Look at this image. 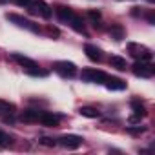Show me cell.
Returning <instances> with one entry per match:
<instances>
[{
	"instance_id": "obj_19",
	"label": "cell",
	"mask_w": 155,
	"mask_h": 155,
	"mask_svg": "<svg viewBox=\"0 0 155 155\" xmlns=\"http://www.w3.org/2000/svg\"><path fill=\"white\" fill-rule=\"evenodd\" d=\"M79 111H81V115H82V117H88V119H97V117H101V111H99L97 108L84 106V108H81Z\"/></svg>"
},
{
	"instance_id": "obj_9",
	"label": "cell",
	"mask_w": 155,
	"mask_h": 155,
	"mask_svg": "<svg viewBox=\"0 0 155 155\" xmlns=\"http://www.w3.org/2000/svg\"><path fill=\"white\" fill-rule=\"evenodd\" d=\"M131 110H133V115L130 117L131 122H140V119L146 117V108H144V104L139 99H133L131 101Z\"/></svg>"
},
{
	"instance_id": "obj_11",
	"label": "cell",
	"mask_w": 155,
	"mask_h": 155,
	"mask_svg": "<svg viewBox=\"0 0 155 155\" xmlns=\"http://www.w3.org/2000/svg\"><path fill=\"white\" fill-rule=\"evenodd\" d=\"M55 15H57V18H58L62 24H69V20L73 18L75 11H73L71 8H66V6H57V8H55Z\"/></svg>"
},
{
	"instance_id": "obj_22",
	"label": "cell",
	"mask_w": 155,
	"mask_h": 155,
	"mask_svg": "<svg viewBox=\"0 0 155 155\" xmlns=\"http://www.w3.org/2000/svg\"><path fill=\"white\" fill-rule=\"evenodd\" d=\"M38 142H40V144H44V146H49V148H53V146L57 144V140H55V139H51V137H42Z\"/></svg>"
},
{
	"instance_id": "obj_14",
	"label": "cell",
	"mask_w": 155,
	"mask_h": 155,
	"mask_svg": "<svg viewBox=\"0 0 155 155\" xmlns=\"http://www.w3.org/2000/svg\"><path fill=\"white\" fill-rule=\"evenodd\" d=\"M69 26H71L77 33L88 35V33H86V24H84V18H82L81 15H77V13H75V15H73V18L69 20Z\"/></svg>"
},
{
	"instance_id": "obj_6",
	"label": "cell",
	"mask_w": 155,
	"mask_h": 155,
	"mask_svg": "<svg viewBox=\"0 0 155 155\" xmlns=\"http://www.w3.org/2000/svg\"><path fill=\"white\" fill-rule=\"evenodd\" d=\"M6 18H8L9 22L17 24L18 28H24V29L31 31V33H37V35L40 33V28H38V24L31 22L29 18H26V17H22V15H17V13H8V15H6Z\"/></svg>"
},
{
	"instance_id": "obj_2",
	"label": "cell",
	"mask_w": 155,
	"mask_h": 155,
	"mask_svg": "<svg viewBox=\"0 0 155 155\" xmlns=\"http://www.w3.org/2000/svg\"><path fill=\"white\" fill-rule=\"evenodd\" d=\"M28 9H29L31 15H38V17H42L46 20H49L53 17V8L48 2H44V0H31V4L28 6Z\"/></svg>"
},
{
	"instance_id": "obj_7",
	"label": "cell",
	"mask_w": 155,
	"mask_h": 155,
	"mask_svg": "<svg viewBox=\"0 0 155 155\" xmlns=\"http://www.w3.org/2000/svg\"><path fill=\"white\" fill-rule=\"evenodd\" d=\"M128 53H130L135 60H146V62H151V58H153L151 49H148V48L142 46V44H135V42H130V44H128Z\"/></svg>"
},
{
	"instance_id": "obj_3",
	"label": "cell",
	"mask_w": 155,
	"mask_h": 155,
	"mask_svg": "<svg viewBox=\"0 0 155 155\" xmlns=\"http://www.w3.org/2000/svg\"><path fill=\"white\" fill-rule=\"evenodd\" d=\"M81 79L84 82H91V84H104V81L108 79V73H104L102 69H97V68H86L81 73Z\"/></svg>"
},
{
	"instance_id": "obj_17",
	"label": "cell",
	"mask_w": 155,
	"mask_h": 155,
	"mask_svg": "<svg viewBox=\"0 0 155 155\" xmlns=\"http://www.w3.org/2000/svg\"><path fill=\"white\" fill-rule=\"evenodd\" d=\"M110 35H111V38L113 40H122L124 38V35H126V31H124V28L120 26V24H113L111 26V29H110Z\"/></svg>"
},
{
	"instance_id": "obj_5",
	"label": "cell",
	"mask_w": 155,
	"mask_h": 155,
	"mask_svg": "<svg viewBox=\"0 0 155 155\" xmlns=\"http://www.w3.org/2000/svg\"><path fill=\"white\" fill-rule=\"evenodd\" d=\"M131 71L135 77H140V79H151L155 75V68L151 62H146V60H135L133 66H131Z\"/></svg>"
},
{
	"instance_id": "obj_24",
	"label": "cell",
	"mask_w": 155,
	"mask_h": 155,
	"mask_svg": "<svg viewBox=\"0 0 155 155\" xmlns=\"http://www.w3.org/2000/svg\"><path fill=\"white\" fill-rule=\"evenodd\" d=\"M13 2H15L17 6H20V8H28V6L31 4V0H13Z\"/></svg>"
},
{
	"instance_id": "obj_10",
	"label": "cell",
	"mask_w": 155,
	"mask_h": 155,
	"mask_svg": "<svg viewBox=\"0 0 155 155\" xmlns=\"http://www.w3.org/2000/svg\"><path fill=\"white\" fill-rule=\"evenodd\" d=\"M104 86L110 91H122V90H126V82L122 79H119V77H110V75H108V79L104 81Z\"/></svg>"
},
{
	"instance_id": "obj_12",
	"label": "cell",
	"mask_w": 155,
	"mask_h": 155,
	"mask_svg": "<svg viewBox=\"0 0 155 155\" xmlns=\"http://www.w3.org/2000/svg\"><path fill=\"white\" fill-rule=\"evenodd\" d=\"M38 122L44 124V126H48V128H57L58 122H60V117H58V115H53L51 111H42Z\"/></svg>"
},
{
	"instance_id": "obj_23",
	"label": "cell",
	"mask_w": 155,
	"mask_h": 155,
	"mask_svg": "<svg viewBox=\"0 0 155 155\" xmlns=\"http://www.w3.org/2000/svg\"><path fill=\"white\" fill-rule=\"evenodd\" d=\"M146 131V126H139V128H128V133L131 135H139V133H144Z\"/></svg>"
},
{
	"instance_id": "obj_15",
	"label": "cell",
	"mask_w": 155,
	"mask_h": 155,
	"mask_svg": "<svg viewBox=\"0 0 155 155\" xmlns=\"http://www.w3.org/2000/svg\"><path fill=\"white\" fill-rule=\"evenodd\" d=\"M40 115H42V110H24L22 115H20V119L24 122H38Z\"/></svg>"
},
{
	"instance_id": "obj_16",
	"label": "cell",
	"mask_w": 155,
	"mask_h": 155,
	"mask_svg": "<svg viewBox=\"0 0 155 155\" xmlns=\"http://www.w3.org/2000/svg\"><path fill=\"white\" fill-rule=\"evenodd\" d=\"M15 113V104L9 102V101H4V99H0V117H4V115H11Z\"/></svg>"
},
{
	"instance_id": "obj_21",
	"label": "cell",
	"mask_w": 155,
	"mask_h": 155,
	"mask_svg": "<svg viewBox=\"0 0 155 155\" xmlns=\"http://www.w3.org/2000/svg\"><path fill=\"white\" fill-rule=\"evenodd\" d=\"M11 144H13V137L9 133H6V131L0 130V146L6 148V146H11Z\"/></svg>"
},
{
	"instance_id": "obj_8",
	"label": "cell",
	"mask_w": 155,
	"mask_h": 155,
	"mask_svg": "<svg viewBox=\"0 0 155 155\" xmlns=\"http://www.w3.org/2000/svg\"><path fill=\"white\" fill-rule=\"evenodd\" d=\"M82 137L81 135H75V133H68V135H62L58 139V144L68 148V150H77V148H81L82 146Z\"/></svg>"
},
{
	"instance_id": "obj_20",
	"label": "cell",
	"mask_w": 155,
	"mask_h": 155,
	"mask_svg": "<svg viewBox=\"0 0 155 155\" xmlns=\"http://www.w3.org/2000/svg\"><path fill=\"white\" fill-rule=\"evenodd\" d=\"M88 17L91 18L93 26L101 29V11H99V9H90V11H88Z\"/></svg>"
},
{
	"instance_id": "obj_4",
	"label": "cell",
	"mask_w": 155,
	"mask_h": 155,
	"mask_svg": "<svg viewBox=\"0 0 155 155\" xmlns=\"http://www.w3.org/2000/svg\"><path fill=\"white\" fill-rule=\"evenodd\" d=\"M53 71L57 75H60L62 79H73L77 75V66L69 60H57V62H53Z\"/></svg>"
},
{
	"instance_id": "obj_13",
	"label": "cell",
	"mask_w": 155,
	"mask_h": 155,
	"mask_svg": "<svg viewBox=\"0 0 155 155\" xmlns=\"http://www.w3.org/2000/svg\"><path fill=\"white\" fill-rule=\"evenodd\" d=\"M84 53H86V57H88L90 60H93V62H101V60H102V49L97 48L95 44H86V46H84Z\"/></svg>"
},
{
	"instance_id": "obj_1",
	"label": "cell",
	"mask_w": 155,
	"mask_h": 155,
	"mask_svg": "<svg viewBox=\"0 0 155 155\" xmlns=\"http://www.w3.org/2000/svg\"><path fill=\"white\" fill-rule=\"evenodd\" d=\"M11 58H13L18 66H22L28 75H31V77H48V71H42V69L38 68V64H37L33 58L24 57V55H20V53H11Z\"/></svg>"
},
{
	"instance_id": "obj_26",
	"label": "cell",
	"mask_w": 155,
	"mask_h": 155,
	"mask_svg": "<svg viewBox=\"0 0 155 155\" xmlns=\"http://www.w3.org/2000/svg\"><path fill=\"white\" fill-rule=\"evenodd\" d=\"M0 2H8V0H0Z\"/></svg>"
},
{
	"instance_id": "obj_25",
	"label": "cell",
	"mask_w": 155,
	"mask_h": 155,
	"mask_svg": "<svg viewBox=\"0 0 155 155\" xmlns=\"http://www.w3.org/2000/svg\"><path fill=\"white\" fill-rule=\"evenodd\" d=\"M146 18H148L150 24H155V15H153V11H150V13L146 15Z\"/></svg>"
},
{
	"instance_id": "obj_18",
	"label": "cell",
	"mask_w": 155,
	"mask_h": 155,
	"mask_svg": "<svg viewBox=\"0 0 155 155\" xmlns=\"http://www.w3.org/2000/svg\"><path fill=\"white\" fill-rule=\"evenodd\" d=\"M110 64H111V68H115V69H119V71H124V69L128 68L126 58H122V57H119V55H113V57L110 58Z\"/></svg>"
}]
</instances>
